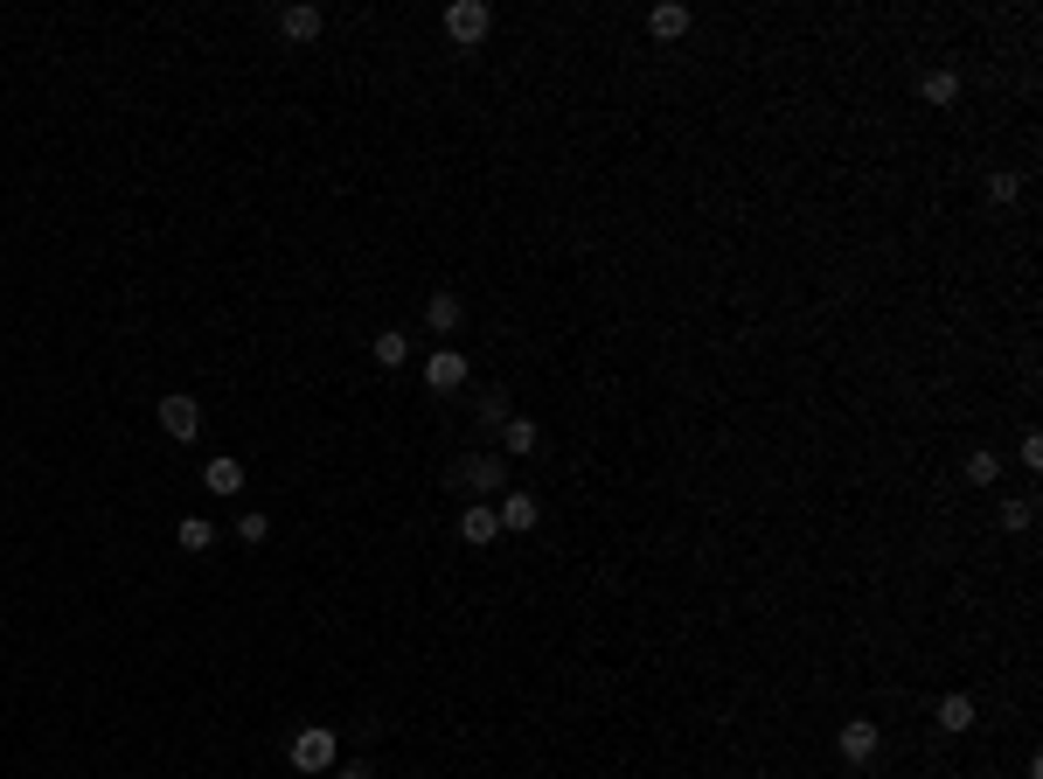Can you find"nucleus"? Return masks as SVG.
<instances>
[{
    "instance_id": "0eeeda50",
    "label": "nucleus",
    "mask_w": 1043,
    "mask_h": 779,
    "mask_svg": "<svg viewBox=\"0 0 1043 779\" xmlns=\"http://www.w3.org/2000/svg\"><path fill=\"white\" fill-rule=\"evenodd\" d=\"M495 537H501V516H495V501H474V508L459 516V543H474V550H480V543H495Z\"/></svg>"
},
{
    "instance_id": "4468645a",
    "label": "nucleus",
    "mask_w": 1043,
    "mask_h": 779,
    "mask_svg": "<svg viewBox=\"0 0 1043 779\" xmlns=\"http://www.w3.org/2000/svg\"><path fill=\"white\" fill-rule=\"evenodd\" d=\"M425 327H432V334H453V327H459V300H453V293H432V300H425Z\"/></svg>"
},
{
    "instance_id": "9d476101",
    "label": "nucleus",
    "mask_w": 1043,
    "mask_h": 779,
    "mask_svg": "<svg viewBox=\"0 0 1043 779\" xmlns=\"http://www.w3.org/2000/svg\"><path fill=\"white\" fill-rule=\"evenodd\" d=\"M648 35L654 42H682L689 35V8H682V0H661V8L648 14Z\"/></svg>"
},
{
    "instance_id": "9b49d317",
    "label": "nucleus",
    "mask_w": 1043,
    "mask_h": 779,
    "mask_svg": "<svg viewBox=\"0 0 1043 779\" xmlns=\"http://www.w3.org/2000/svg\"><path fill=\"white\" fill-rule=\"evenodd\" d=\"M203 487H209V495H243V459L216 453V459L203 466Z\"/></svg>"
},
{
    "instance_id": "7ed1b4c3",
    "label": "nucleus",
    "mask_w": 1043,
    "mask_h": 779,
    "mask_svg": "<svg viewBox=\"0 0 1043 779\" xmlns=\"http://www.w3.org/2000/svg\"><path fill=\"white\" fill-rule=\"evenodd\" d=\"M161 432L167 439H195V432H203V404H195L188 390H167L161 397Z\"/></svg>"
},
{
    "instance_id": "dca6fc26",
    "label": "nucleus",
    "mask_w": 1043,
    "mask_h": 779,
    "mask_svg": "<svg viewBox=\"0 0 1043 779\" xmlns=\"http://www.w3.org/2000/svg\"><path fill=\"white\" fill-rule=\"evenodd\" d=\"M369 355H376L383 369H404V363H411V342H404V334H376V348H369Z\"/></svg>"
},
{
    "instance_id": "5701e85b",
    "label": "nucleus",
    "mask_w": 1043,
    "mask_h": 779,
    "mask_svg": "<svg viewBox=\"0 0 1043 779\" xmlns=\"http://www.w3.org/2000/svg\"><path fill=\"white\" fill-rule=\"evenodd\" d=\"M1023 466H1043V432H1023Z\"/></svg>"
},
{
    "instance_id": "f03ea898",
    "label": "nucleus",
    "mask_w": 1043,
    "mask_h": 779,
    "mask_svg": "<svg viewBox=\"0 0 1043 779\" xmlns=\"http://www.w3.org/2000/svg\"><path fill=\"white\" fill-rule=\"evenodd\" d=\"M487 29H495V8H487V0H453V8H446V35L466 42V50L487 42Z\"/></svg>"
},
{
    "instance_id": "1a4fd4ad",
    "label": "nucleus",
    "mask_w": 1043,
    "mask_h": 779,
    "mask_svg": "<svg viewBox=\"0 0 1043 779\" xmlns=\"http://www.w3.org/2000/svg\"><path fill=\"white\" fill-rule=\"evenodd\" d=\"M536 445H543V425H536V418H508V425H501V453H508V459H529Z\"/></svg>"
},
{
    "instance_id": "2eb2a0df",
    "label": "nucleus",
    "mask_w": 1043,
    "mask_h": 779,
    "mask_svg": "<svg viewBox=\"0 0 1043 779\" xmlns=\"http://www.w3.org/2000/svg\"><path fill=\"white\" fill-rule=\"evenodd\" d=\"M174 543H182V550H188V556H203V550H209V543H216V529H209V522H203V516H188V522H182V529H174Z\"/></svg>"
},
{
    "instance_id": "ddd939ff",
    "label": "nucleus",
    "mask_w": 1043,
    "mask_h": 779,
    "mask_svg": "<svg viewBox=\"0 0 1043 779\" xmlns=\"http://www.w3.org/2000/svg\"><path fill=\"white\" fill-rule=\"evenodd\" d=\"M932 717H939L946 738H953V731H974V696H960V689H953V696H939V710H932Z\"/></svg>"
},
{
    "instance_id": "b1692460",
    "label": "nucleus",
    "mask_w": 1043,
    "mask_h": 779,
    "mask_svg": "<svg viewBox=\"0 0 1043 779\" xmlns=\"http://www.w3.org/2000/svg\"><path fill=\"white\" fill-rule=\"evenodd\" d=\"M335 779H376V772H369V766H341Z\"/></svg>"
},
{
    "instance_id": "6e6552de",
    "label": "nucleus",
    "mask_w": 1043,
    "mask_h": 779,
    "mask_svg": "<svg viewBox=\"0 0 1043 779\" xmlns=\"http://www.w3.org/2000/svg\"><path fill=\"white\" fill-rule=\"evenodd\" d=\"M466 383V355L459 348H438L432 363H425V390H459Z\"/></svg>"
},
{
    "instance_id": "6ab92c4d",
    "label": "nucleus",
    "mask_w": 1043,
    "mask_h": 779,
    "mask_svg": "<svg viewBox=\"0 0 1043 779\" xmlns=\"http://www.w3.org/2000/svg\"><path fill=\"white\" fill-rule=\"evenodd\" d=\"M995 474H1002V459H995L988 445H981V453H967V480L974 487H995Z\"/></svg>"
},
{
    "instance_id": "20e7f679",
    "label": "nucleus",
    "mask_w": 1043,
    "mask_h": 779,
    "mask_svg": "<svg viewBox=\"0 0 1043 779\" xmlns=\"http://www.w3.org/2000/svg\"><path fill=\"white\" fill-rule=\"evenodd\" d=\"M495 516H501L508 537H529L543 508H536V495H522V487H501V495H495Z\"/></svg>"
},
{
    "instance_id": "aec40b11",
    "label": "nucleus",
    "mask_w": 1043,
    "mask_h": 779,
    "mask_svg": "<svg viewBox=\"0 0 1043 779\" xmlns=\"http://www.w3.org/2000/svg\"><path fill=\"white\" fill-rule=\"evenodd\" d=\"M1015 195H1023V182H1015V174H988V203H1015Z\"/></svg>"
},
{
    "instance_id": "412c9836",
    "label": "nucleus",
    "mask_w": 1043,
    "mask_h": 779,
    "mask_svg": "<svg viewBox=\"0 0 1043 779\" xmlns=\"http://www.w3.org/2000/svg\"><path fill=\"white\" fill-rule=\"evenodd\" d=\"M264 537H272V522H264V516H243L237 522V543H264Z\"/></svg>"
},
{
    "instance_id": "a211bd4d",
    "label": "nucleus",
    "mask_w": 1043,
    "mask_h": 779,
    "mask_svg": "<svg viewBox=\"0 0 1043 779\" xmlns=\"http://www.w3.org/2000/svg\"><path fill=\"white\" fill-rule=\"evenodd\" d=\"M508 418H515V397H508V390H487V397H480V425H508Z\"/></svg>"
},
{
    "instance_id": "39448f33",
    "label": "nucleus",
    "mask_w": 1043,
    "mask_h": 779,
    "mask_svg": "<svg viewBox=\"0 0 1043 779\" xmlns=\"http://www.w3.org/2000/svg\"><path fill=\"white\" fill-rule=\"evenodd\" d=\"M453 487H474V495H501V453H474L453 466Z\"/></svg>"
},
{
    "instance_id": "f257e3e1",
    "label": "nucleus",
    "mask_w": 1043,
    "mask_h": 779,
    "mask_svg": "<svg viewBox=\"0 0 1043 779\" xmlns=\"http://www.w3.org/2000/svg\"><path fill=\"white\" fill-rule=\"evenodd\" d=\"M285 759H293V772H306V779H314V772H335V731H327V724H306Z\"/></svg>"
},
{
    "instance_id": "f3484780",
    "label": "nucleus",
    "mask_w": 1043,
    "mask_h": 779,
    "mask_svg": "<svg viewBox=\"0 0 1043 779\" xmlns=\"http://www.w3.org/2000/svg\"><path fill=\"white\" fill-rule=\"evenodd\" d=\"M919 91H925V105H953V98H960V77H953V71H932Z\"/></svg>"
},
{
    "instance_id": "4be33fe9",
    "label": "nucleus",
    "mask_w": 1043,
    "mask_h": 779,
    "mask_svg": "<svg viewBox=\"0 0 1043 779\" xmlns=\"http://www.w3.org/2000/svg\"><path fill=\"white\" fill-rule=\"evenodd\" d=\"M1002 529H1030V501H1002Z\"/></svg>"
},
{
    "instance_id": "423d86ee",
    "label": "nucleus",
    "mask_w": 1043,
    "mask_h": 779,
    "mask_svg": "<svg viewBox=\"0 0 1043 779\" xmlns=\"http://www.w3.org/2000/svg\"><path fill=\"white\" fill-rule=\"evenodd\" d=\"M835 745H841V759H849V766H870V759H877V724H870V717H849Z\"/></svg>"
},
{
    "instance_id": "f8f14e48",
    "label": "nucleus",
    "mask_w": 1043,
    "mask_h": 779,
    "mask_svg": "<svg viewBox=\"0 0 1043 779\" xmlns=\"http://www.w3.org/2000/svg\"><path fill=\"white\" fill-rule=\"evenodd\" d=\"M320 29H327L320 8H285V14H279V35H285V42H314Z\"/></svg>"
}]
</instances>
